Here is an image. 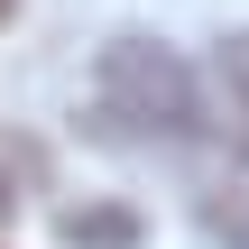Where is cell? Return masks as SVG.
I'll list each match as a JSON object with an SVG mask.
<instances>
[{
  "instance_id": "obj_5",
  "label": "cell",
  "mask_w": 249,
  "mask_h": 249,
  "mask_svg": "<svg viewBox=\"0 0 249 249\" xmlns=\"http://www.w3.org/2000/svg\"><path fill=\"white\" fill-rule=\"evenodd\" d=\"M0 9H9V0H0Z\"/></svg>"
},
{
  "instance_id": "obj_2",
  "label": "cell",
  "mask_w": 249,
  "mask_h": 249,
  "mask_svg": "<svg viewBox=\"0 0 249 249\" xmlns=\"http://www.w3.org/2000/svg\"><path fill=\"white\" fill-rule=\"evenodd\" d=\"M213 83H222V129L240 139V157H249V28H240V37H222Z\"/></svg>"
},
{
  "instance_id": "obj_4",
  "label": "cell",
  "mask_w": 249,
  "mask_h": 249,
  "mask_svg": "<svg viewBox=\"0 0 249 249\" xmlns=\"http://www.w3.org/2000/svg\"><path fill=\"white\" fill-rule=\"evenodd\" d=\"M9 203H18V194H9V176H0V213H9Z\"/></svg>"
},
{
  "instance_id": "obj_1",
  "label": "cell",
  "mask_w": 249,
  "mask_h": 249,
  "mask_svg": "<svg viewBox=\"0 0 249 249\" xmlns=\"http://www.w3.org/2000/svg\"><path fill=\"white\" fill-rule=\"evenodd\" d=\"M92 102H102L111 139H139V148H176L203 129V92H194L185 55L157 37H111L92 65Z\"/></svg>"
},
{
  "instance_id": "obj_3",
  "label": "cell",
  "mask_w": 249,
  "mask_h": 249,
  "mask_svg": "<svg viewBox=\"0 0 249 249\" xmlns=\"http://www.w3.org/2000/svg\"><path fill=\"white\" fill-rule=\"evenodd\" d=\"M213 231H222L231 249H249V203H240V194H231V203H213Z\"/></svg>"
}]
</instances>
